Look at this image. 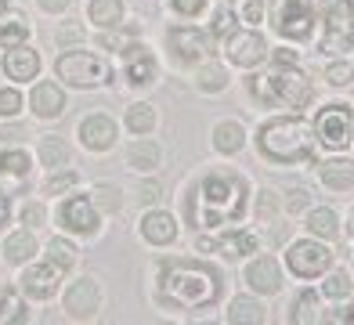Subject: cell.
Returning <instances> with one entry per match:
<instances>
[{
	"mask_svg": "<svg viewBox=\"0 0 354 325\" xmlns=\"http://www.w3.org/2000/svg\"><path fill=\"white\" fill-rule=\"evenodd\" d=\"M315 134H318V141L326 145V149H333V152L347 149L351 134H354L351 109H347V105H326V109L318 112V120H315Z\"/></svg>",
	"mask_w": 354,
	"mask_h": 325,
	"instance_id": "cell-8",
	"label": "cell"
},
{
	"mask_svg": "<svg viewBox=\"0 0 354 325\" xmlns=\"http://www.w3.org/2000/svg\"><path fill=\"white\" fill-rule=\"evenodd\" d=\"M0 318H15V322H26L22 315V304H19V292L0 286Z\"/></svg>",
	"mask_w": 354,
	"mask_h": 325,
	"instance_id": "cell-36",
	"label": "cell"
},
{
	"mask_svg": "<svg viewBox=\"0 0 354 325\" xmlns=\"http://www.w3.org/2000/svg\"><path fill=\"white\" fill-rule=\"evenodd\" d=\"M8 217H11V199H8L4 192H0V228L8 224Z\"/></svg>",
	"mask_w": 354,
	"mask_h": 325,
	"instance_id": "cell-50",
	"label": "cell"
},
{
	"mask_svg": "<svg viewBox=\"0 0 354 325\" xmlns=\"http://www.w3.org/2000/svg\"><path fill=\"white\" fill-rule=\"evenodd\" d=\"M80 141H84L91 152H105L116 145V123L109 116H102V112H94V116H87L80 123Z\"/></svg>",
	"mask_w": 354,
	"mask_h": 325,
	"instance_id": "cell-14",
	"label": "cell"
},
{
	"mask_svg": "<svg viewBox=\"0 0 354 325\" xmlns=\"http://www.w3.org/2000/svg\"><path fill=\"white\" fill-rule=\"evenodd\" d=\"M347 221H351V224H347V232L354 235V210H351V217H347Z\"/></svg>",
	"mask_w": 354,
	"mask_h": 325,
	"instance_id": "cell-54",
	"label": "cell"
},
{
	"mask_svg": "<svg viewBox=\"0 0 354 325\" xmlns=\"http://www.w3.org/2000/svg\"><path fill=\"white\" fill-rule=\"evenodd\" d=\"M29 105L40 120H55L62 109H66V94H62L58 84H37L33 94H29Z\"/></svg>",
	"mask_w": 354,
	"mask_h": 325,
	"instance_id": "cell-21",
	"label": "cell"
},
{
	"mask_svg": "<svg viewBox=\"0 0 354 325\" xmlns=\"http://www.w3.org/2000/svg\"><path fill=\"white\" fill-rule=\"evenodd\" d=\"M26 37H29V26H26V19H4V22H0V47H4V51H11V47H19Z\"/></svg>",
	"mask_w": 354,
	"mask_h": 325,
	"instance_id": "cell-32",
	"label": "cell"
},
{
	"mask_svg": "<svg viewBox=\"0 0 354 325\" xmlns=\"http://www.w3.org/2000/svg\"><path fill=\"white\" fill-rule=\"evenodd\" d=\"M94 192H98V195H105V206H109V210H120V199H112V195H116V188H109V185H98Z\"/></svg>",
	"mask_w": 354,
	"mask_h": 325,
	"instance_id": "cell-48",
	"label": "cell"
},
{
	"mask_svg": "<svg viewBox=\"0 0 354 325\" xmlns=\"http://www.w3.org/2000/svg\"><path fill=\"white\" fill-rule=\"evenodd\" d=\"M55 73H58V80H66V84H73V87H98V84L109 80V65L98 55L66 51V55H58Z\"/></svg>",
	"mask_w": 354,
	"mask_h": 325,
	"instance_id": "cell-6",
	"label": "cell"
},
{
	"mask_svg": "<svg viewBox=\"0 0 354 325\" xmlns=\"http://www.w3.org/2000/svg\"><path fill=\"white\" fill-rule=\"evenodd\" d=\"M19 112H22V94L15 87H4L0 91V116L11 120V116H19Z\"/></svg>",
	"mask_w": 354,
	"mask_h": 325,
	"instance_id": "cell-38",
	"label": "cell"
},
{
	"mask_svg": "<svg viewBox=\"0 0 354 325\" xmlns=\"http://www.w3.org/2000/svg\"><path fill=\"white\" fill-rule=\"evenodd\" d=\"M275 62H279V65H297V51L282 47V51H275Z\"/></svg>",
	"mask_w": 354,
	"mask_h": 325,
	"instance_id": "cell-49",
	"label": "cell"
},
{
	"mask_svg": "<svg viewBox=\"0 0 354 325\" xmlns=\"http://www.w3.org/2000/svg\"><path fill=\"white\" fill-rule=\"evenodd\" d=\"M40 8H44V11H55V15H58V11H66V8H69V0H40Z\"/></svg>",
	"mask_w": 354,
	"mask_h": 325,
	"instance_id": "cell-51",
	"label": "cell"
},
{
	"mask_svg": "<svg viewBox=\"0 0 354 325\" xmlns=\"http://www.w3.org/2000/svg\"><path fill=\"white\" fill-rule=\"evenodd\" d=\"M318 177H322V185H326V188L347 192V188L354 185V162H347V159H329V162H322Z\"/></svg>",
	"mask_w": 354,
	"mask_h": 325,
	"instance_id": "cell-22",
	"label": "cell"
},
{
	"mask_svg": "<svg viewBox=\"0 0 354 325\" xmlns=\"http://www.w3.org/2000/svg\"><path fill=\"white\" fill-rule=\"evenodd\" d=\"M246 282L253 292H264V297H271V292L282 289V271L271 257H257L253 264L246 268Z\"/></svg>",
	"mask_w": 354,
	"mask_h": 325,
	"instance_id": "cell-15",
	"label": "cell"
},
{
	"mask_svg": "<svg viewBox=\"0 0 354 325\" xmlns=\"http://www.w3.org/2000/svg\"><path fill=\"white\" fill-rule=\"evenodd\" d=\"M322 4V51H347L354 47V0H318Z\"/></svg>",
	"mask_w": 354,
	"mask_h": 325,
	"instance_id": "cell-5",
	"label": "cell"
},
{
	"mask_svg": "<svg viewBox=\"0 0 354 325\" xmlns=\"http://www.w3.org/2000/svg\"><path fill=\"white\" fill-rule=\"evenodd\" d=\"M33 253H37V239H33V232H15V235H8V242H4L8 264H22V260H29Z\"/></svg>",
	"mask_w": 354,
	"mask_h": 325,
	"instance_id": "cell-26",
	"label": "cell"
},
{
	"mask_svg": "<svg viewBox=\"0 0 354 325\" xmlns=\"http://www.w3.org/2000/svg\"><path fill=\"white\" fill-rule=\"evenodd\" d=\"M102 307V292L94 286V279H80L66 289V311L73 318H94Z\"/></svg>",
	"mask_w": 354,
	"mask_h": 325,
	"instance_id": "cell-13",
	"label": "cell"
},
{
	"mask_svg": "<svg viewBox=\"0 0 354 325\" xmlns=\"http://www.w3.org/2000/svg\"><path fill=\"white\" fill-rule=\"evenodd\" d=\"M232 26H235V15H232L228 8H221V11L214 15V32H221V37H228Z\"/></svg>",
	"mask_w": 354,
	"mask_h": 325,
	"instance_id": "cell-42",
	"label": "cell"
},
{
	"mask_svg": "<svg viewBox=\"0 0 354 325\" xmlns=\"http://www.w3.org/2000/svg\"><path fill=\"white\" fill-rule=\"evenodd\" d=\"M336 322H354V307H351V311H344V315H336Z\"/></svg>",
	"mask_w": 354,
	"mask_h": 325,
	"instance_id": "cell-53",
	"label": "cell"
},
{
	"mask_svg": "<svg viewBox=\"0 0 354 325\" xmlns=\"http://www.w3.org/2000/svg\"><path fill=\"white\" fill-rule=\"evenodd\" d=\"M76 181H80V177H76L73 170H66V174H55L51 181H47V192H51V195H55V192H66V188H73Z\"/></svg>",
	"mask_w": 354,
	"mask_h": 325,
	"instance_id": "cell-40",
	"label": "cell"
},
{
	"mask_svg": "<svg viewBox=\"0 0 354 325\" xmlns=\"http://www.w3.org/2000/svg\"><path fill=\"white\" fill-rule=\"evenodd\" d=\"M326 80H329L333 87H347L351 80H354V69H351L347 62H336V65H329V69H326Z\"/></svg>",
	"mask_w": 354,
	"mask_h": 325,
	"instance_id": "cell-39",
	"label": "cell"
},
{
	"mask_svg": "<svg viewBox=\"0 0 354 325\" xmlns=\"http://www.w3.org/2000/svg\"><path fill=\"white\" fill-rule=\"evenodd\" d=\"M152 127H156V109L152 105L138 102V105L127 109V130H134V134H149Z\"/></svg>",
	"mask_w": 354,
	"mask_h": 325,
	"instance_id": "cell-31",
	"label": "cell"
},
{
	"mask_svg": "<svg viewBox=\"0 0 354 325\" xmlns=\"http://www.w3.org/2000/svg\"><path fill=\"white\" fill-rule=\"evenodd\" d=\"M224 84H228V73L221 69V65H203L199 69V91H206V94H217V91H224Z\"/></svg>",
	"mask_w": 354,
	"mask_h": 325,
	"instance_id": "cell-35",
	"label": "cell"
},
{
	"mask_svg": "<svg viewBox=\"0 0 354 325\" xmlns=\"http://www.w3.org/2000/svg\"><path fill=\"white\" fill-rule=\"evenodd\" d=\"M224 51L235 65H243V69H253V65H261L268 58V44L261 32L253 29H239V32H228V40H224Z\"/></svg>",
	"mask_w": 354,
	"mask_h": 325,
	"instance_id": "cell-11",
	"label": "cell"
},
{
	"mask_svg": "<svg viewBox=\"0 0 354 325\" xmlns=\"http://www.w3.org/2000/svg\"><path fill=\"white\" fill-rule=\"evenodd\" d=\"M22 289H26L33 300L55 297V289H58V268H55V264H37V268H29V271L22 275Z\"/></svg>",
	"mask_w": 354,
	"mask_h": 325,
	"instance_id": "cell-19",
	"label": "cell"
},
{
	"mask_svg": "<svg viewBox=\"0 0 354 325\" xmlns=\"http://www.w3.org/2000/svg\"><path fill=\"white\" fill-rule=\"evenodd\" d=\"M315 127H308L300 116H279L268 120L257 130V149L271 162H304L315 152Z\"/></svg>",
	"mask_w": 354,
	"mask_h": 325,
	"instance_id": "cell-3",
	"label": "cell"
},
{
	"mask_svg": "<svg viewBox=\"0 0 354 325\" xmlns=\"http://www.w3.org/2000/svg\"><path fill=\"white\" fill-rule=\"evenodd\" d=\"M322 289H326V297H333V300H344L347 292H351V275H347V271H333Z\"/></svg>",
	"mask_w": 354,
	"mask_h": 325,
	"instance_id": "cell-37",
	"label": "cell"
},
{
	"mask_svg": "<svg viewBox=\"0 0 354 325\" xmlns=\"http://www.w3.org/2000/svg\"><path fill=\"white\" fill-rule=\"evenodd\" d=\"M8 11V0H0V15H4Z\"/></svg>",
	"mask_w": 354,
	"mask_h": 325,
	"instance_id": "cell-55",
	"label": "cell"
},
{
	"mask_svg": "<svg viewBox=\"0 0 354 325\" xmlns=\"http://www.w3.org/2000/svg\"><path fill=\"white\" fill-rule=\"evenodd\" d=\"M123 65H127V80H131L134 87H145V84H152L156 80V62L152 55L145 51L141 44H131V47H123Z\"/></svg>",
	"mask_w": 354,
	"mask_h": 325,
	"instance_id": "cell-16",
	"label": "cell"
},
{
	"mask_svg": "<svg viewBox=\"0 0 354 325\" xmlns=\"http://www.w3.org/2000/svg\"><path fill=\"white\" fill-rule=\"evenodd\" d=\"M214 145H217V152L235 156V152L246 145V130H243V123H239V120H224V123H217V127H214Z\"/></svg>",
	"mask_w": 354,
	"mask_h": 325,
	"instance_id": "cell-23",
	"label": "cell"
},
{
	"mask_svg": "<svg viewBox=\"0 0 354 325\" xmlns=\"http://www.w3.org/2000/svg\"><path fill=\"white\" fill-rule=\"evenodd\" d=\"M127 162L131 167H138V170H152V167H159V145L156 141H134L131 149H127Z\"/></svg>",
	"mask_w": 354,
	"mask_h": 325,
	"instance_id": "cell-29",
	"label": "cell"
},
{
	"mask_svg": "<svg viewBox=\"0 0 354 325\" xmlns=\"http://www.w3.org/2000/svg\"><path fill=\"white\" fill-rule=\"evenodd\" d=\"M40 159H44V167H51V170H66V167H69V149H66V141L44 138V141H40Z\"/></svg>",
	"mask_w": 354,
	"mask_h": 325,
	"instance_id": "cell-30",
	"label": "cell"
},
{
	"mask_svg": "<svg viewBox=\"0 0 354 325\" xmlns=\"http://www.w3.org/2000/svg\"><path fill=\"white\" fill-rule=\"evenodd\" d=\"M47 257H51V264L58 271H69L76 264V250H73V242H66V239H51V242H47Z\"/></svg>",
	"mask_w": 354,
	"mask_h": 325,
	"instance_id": "cell-33",
	"label": "cell"
},
{
	"mask_svg": "<svg viewBox=\"0 0 354 325\" xmlns=\"http://www.w3.org/2000/svg\"><path fill=\"white\" fill-rule=\"evenodd\" d=\"M141 195H145V199H156V195H159V185H141Z\"/></svg>",
	"mask_w": 354,
	"mask_h": 325,
	"instance_id": "cell-52",
	"label": "cell"
},
{
	"mask_svg": "<svg viewBox=\"0 0 354 325\" xmlns=\"http://www.w3.org/2000/svg\"><path fill=\"white\" fill-rule=\"evenodd\" d=\"M22 221H26L29 228H40V224H44V206H37V203H29V206L22 210Z\"/></svg>",
	"mask_w": 354,
	"mask_h": 325,
	"instance_id": "cell-45",
	"label": "cell"
},
{
	"mask_svg": "<svg viewBox=\"0 0 354 325\" xmlns=\"http://www.w3.org/2000/svg\"><path fill=\"white\" fill-rule=\"evenodd\" d=\"M257 217H261V221L275 217V195H271V192H261V199H257Z\"/></svg>",
	"mask_w": 354,
	"mask_h": 325,
	"instance_id": "cell-43",
	"label": "cell"
},
{
	"mask_svg": "<svg viewBox=\"0 0 354 325\" xmlns=\"http://www.w3.org/2000/svg\"><path fill=\"white\" fill-rule=\"evenodd\" d=\"M322 318H326V315H322L318 292H311V289H304L300 297L293 300V307H289V322H297V325H315Z\"/></svg>",
	"mask_w": 354,
	"mask_h": 325,
	"instance_id": "cell-24",
	"label": "cell"
},
{
	"mask_svg": "<svg viewBox=\"0 0 354 325\" xmlns=\"http://www.w3.org/2000/svg\"><path fill=\"white\" fill-rule=\"evenodd\" d=\"M243 19L246 22H261L264 19V4H261V0H250V4L243 8Z\"/></svg>",
	"mask_w": 354,
	"mask_h": 325,
	"instance_id": "cell-47",
	"label": "cell"
},
{
	"mask_svg": "<svg viewBox=\"0 0 354 325\" xmlns=\"http://www.w3.org/2000/svg\"><path fill=\"white\" fill-rule=\"evenodd\" d=\"M250 91L268 105H282V109H297V112L308 109L311 98H315L311 80L304 73H297L293 65H282L279 73H268V76H253Z\"/></svg>",
	"mask_w": 354,
	"mask_h": 325,
	"instance_id": "cell-4",
	"label": "cell"
},
{
	"mask_svg": "<svg viewBox=\"0 0 354 325\" xmlns=\"http://www.w3.org/2000/svg\"><path fill=\"white\" fill-rule=\"evenodd\" d=\"M87 15H91V22H94V26L109 29V26H120V19H123V4H120V0H91V4H87Z\"/></svg>",
	"mask_w": 354,
	"mask_h": 325,
	"instance_id": "cell-27",
	"label": "cell"
},
{
	"mask_svg": "<svg viewBox=\"0 0 354 325\" xmlns=\"http://www.w3.org/2000/svg\"><path fill=\"white\" fill-rule=\"evenodd\" d=\"M58 217L76 235H94L98 232V210H94V203L87 199V195H73L69 203H62Z\"/></svg>",
	"mask_w": 354,
	"mask_h": 325,
	"instance_id": "cell-12",
	"label": "cell"
},
{
	"mask_svg": "<svg viewBox=\"0 0 354 325\" xmlns=\"http://www.w3.org/2000/svg\"><path fill=\"white\" fill-rule=\"evenodd\" d=\"M80 40H84V29H80V26H62V29H58V44H62V47H66V44L73 47V44H80Z\"/></svg>",
	"mask_w": 354,
	"mask_h": 325,
	"instance_id": "cell-44",
	"label": "cell"
},
{
	"mask_svg": "<svg viewBox=\"0 0 354 325\" xmlns=\"http://www.w3.org/2000/svg\"><path fill=\"white\" fill-rule=\"evenodd\" d=\"M228 322L232 325H261L264 322V307L250 300V297H235L228 307Z\"/></svg>",
	"mask_w": 354,
	"mask_h": 325,
	"instance_id": "cell-25",
	"label": "cell"
},
{
	"mask_svg": "<svg viewBox=\"0 0 354 325\" xmlns=\"http://www.w3.org/2000/svg\"><path fill=\"white\" fill-rule=\"evenodd\" d=\"M286 264H289V271H293V275H300V279H318V275L329 271L333 253L322 246V242L304 239V242H293V246H289Z\"/></svg>",
	"mask_w": 354,
	"mask_h": 325,
	"instance_id": "cell-9",
	"label": "cell"
},
{
	"mask_svg": "<svg viewBox=\"0 0 354 325\" xmlns=\"http://www.w3.org/2000/svg\"><path fill=\"white\" fill-rule=\"evenodd\" d=\"M29 167H33V159H29L26 152L11 149V152H0V174H11V177H26Z\"/></svg>",
	"mask_w": 354,
	"mask_h": 325,
	"instance_id": "cell-34",
	"label": "cell"
},
{
	"mask_svg": "<svg viewBox=\"0 0 354 325\" xmlns=\"http://www.w3.org/2000/svg\"><path fill=\"white\" fill-rule=\"evenodd\" d=\"M37 69H40V55L33 51V47H26V44L11 47V51L4 55V73L11 80H33Z\"/></svg>",
	"mask_w": 354,
	"mask_h": 325,
	"instance_id": "cell-20",
	"label": "cell"
},
{
	"mask_svg": "<svg viewBox=\"0 0 354 325\" xmlns=\"http://www.w3.org/2000/svg\"><path fill=\"white\" fill-rule=\"evenodd\" d=\"M170 8L177 11V15H203V8H206V0H170Z\"/></svg>",
	"mask_w": 354,
	"mask_h": 325,
	"instance_id": "cell-41",
	"label": "cell"
},
{
	"mask_svg": "<svg viewBox=\"0 0 354 325\" xmlns=\"http://www.w3.org/2000/svg\"><path fill=\"white\" fill-rule=\"evenodd\" d=\"M271 26L286 40H308L315 29V8L311 0H275L271 4Z\"/></svg>",
	"mask_w": 354,
	"mask_h": 325,
	"instance_id": "cell-7",
	"label": "cell"
},
{
	"mask_svg": "<svg viewBox=\"0 0 354 325\" xmlns=\"http://www.w3.org/2000/svg\"><path fill=\"white\" fill-rule=\"evenodd\" d=\"M246 210V181L239 174H206L192 192L188 221L199 228L235 224Z\"/></svg>",
	"mask_w": 354,
	"mask_h": 325,
	"instance_id": "cell-2",
	"label": "cell"
},
{
	"mask_svg": "<svg viewBox=\"0 0 354 325\" xmlns=\"http://www.w3.org/2000/svg\"><path fill=\"white\" fill-rule=\"evenodd\" d=\"M159 292L174 307H210L221 297V271L203 260H163L159 264Z\"/></svg>",
	"mask_w": 354,
	"mask_h": 325,
	"instance_id": "cell-1",
	"label": "cell"
},
{
	"mask_svg": "<svg viewBox=\"0 0 354 325\" xmlns=\"http://www.w3.org/2000/svg\"><path fill=\"white\" fill-rule=\"evenodd\" d=\"M286 206H289V214L304 210V206H308V192H304V188H293V192H289V199H286Z\"/></svg>",
	"mask_w": 354,
	"mask_h": 325,
	"instance_id": "cell-46",
	"label": "cell"
},
{
	"mask_svg": "<svg viewBox=\"0 0 354 325\" xmlns=\"http://www.w3.org/2000/svg\"><path fill=\"white\" fill-rule=\"evenodd\" d=\"M141 235H145V242H152V246H170L177 239V221L167 210H149V214L141 217Z\"/></svg>",
	"mask_w": 354,
	"mask_h": 325,
	"instance_id": "cell-17",
	"label": "cell"
},
{
	"mask_svg": "<svg viewBox=\"0 0 354 325\" xmlns=\"http://www.w3.org/2000/svg\"><path fill=\"white\" fill-rule=\"evenodd\" d=\"M167 44H170V55L174 62L181 65H192V62H203L206 55H210V32L203 29H192V26H177L167 32Z\"/></svg>",
	"mask_w": 354,
	"mask_h": 325,
	"instance_id": "cell-10",
	"label": "cell"
},
{
	"mask_svg": "<svg viewBox=\"0 0 354 325\" xmlns=\"http://www.w3.org/2000/svg\"><path fill=\"white\" fill-rule=\"evenodd\" d=\"M199 250H217L228 260H239L246 253H257V235H250V232H228L221 239H199Z\"/></svg>",
	"mask_w": 354,
	"mask_h": 325,
	"instance_id": "cell-18",
	"label": "cell"
},
{
	"mask_svg": "<svg viewBox=\"0 0 354 325\" xmlns=\"http://www.w3.org/2000/svg\"><path fill=\"white\" fill-rule=\"evenodd\" d=\"M308 232L315 239H336V232H340V224H336V214L329 206H318L308 214Z\"/></svg>",
	"mask_w": 354,
	"mask_h": 325,
	"instance_id": "cell-28",
	"label": "cell"
}]
</instances>
